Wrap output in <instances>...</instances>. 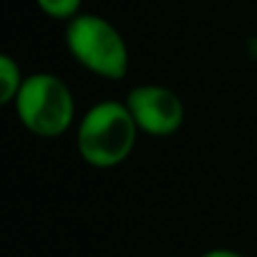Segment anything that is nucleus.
<instances>
[{"label": "nucleus", "instance_id": "nucleus-1", "mask_svg": "<svg viewBox=\"0 0 257 257\" xmlns=\"http://www.w3.org/2000/svg\"><path fill=\"white\" fill-rule=\"evenodd\" d=\"M138 124L122 102H99L81 117L77 128V149L93 167H115L136 147Z\"/></svg>", "mask_w": 257, "mask_h": 257}, {"label": "nucleus", "instance_id": "nucleus-2", "mask_svg": "<svg viewBox=\"0 0 257 257\" xmlns=\"http://www.w3.org/2000/svg\"><path fill=\"white\" fill-rule=\"evenodd\" d=\"M66 48L79 66L104 79H122L128 70L126 41L97 14H77L68 21Z\"/></svg>", "mask_w": 257, "mask_h": 257}, {"label": "nucleus", "instance_id": "nucleus-3", "mask_svg": "<svg viewBox=\"0 0 257 257\" xmlns=\"http://www.w3.org/2000/svg\"><path fill=\"white\" fill-rule=\"evenodd\" d=\"M16 115L23 126L39 138L66 133L75 117V97L63 79L50 72L25 77L16 99Z\"/></svg>", "mask_w": 257, "mask_h": 257}, {"label": "nucleus", "instance_id": "nucleus-4", "mask_svg": "<svg viewBox=\"0 0 257 257\" xmlns=\"http://www.w3.org/2000/svg\"><path fill=\"white\" fill-rule=\"evenodd\" d=\"M126 106L140 131L154 138L172 136L185 120V106L181 97L167 86L142 84L126 95Z\"/></svg>", "mask_w": 257, "mask_h": 257}, {"label": "nucleus", "instance_id": "nucleus-5", "mask_svg": "<svg viewBox=\"0 0 257 257\" xmlns=\"http://www.w3.org/2000/svg\"><path fill=\"white\" fill-rule=\"evenodd\" d=\"M23 81L25 79L21 75V66L9 54H3L0 57V102L3 104L14 102Z\"/></svg>", "mask_w": 257, "mask_h": 257}, {"label": "nucleus", "instance_id": "nucleus-6", "mask_svg": "<svg viewBox=\"0 0 257 257\" xmlns=\"http://www.w3.org/2000/svg\"><path fill=\"white\" fill-rule=\"evenodd\" d=\"M36 5L45 16L57 21H72L79 14L81 0H36Z\"/></svg>", "mask_w": 257, "mask_h": 257}, {"label": "nucleus", "instance_id": "nucleus-7", "mask_svg": "<svg viewBox=\"0 0 257 257\" xmlns=\"http://www.w3.org/2000/svg\"><path fill=\"white\" fill-rule=\"evenodd\" d=\"M203 257H246V255L237 253V250H228V248H217V250H210V253H205Z\"/></svg>", "mask_w": 257, "mask_h": 257}]
</instances>
